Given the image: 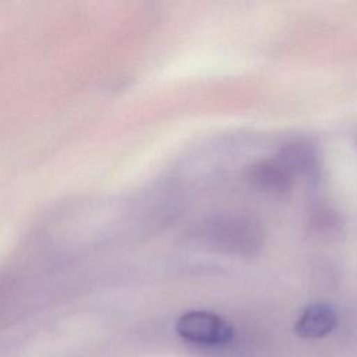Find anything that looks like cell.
<instances>
[{
    "mask_svg": "<svg viewBox=\"0 0 357 357\" xmlns=\"http://www.w3.org/2000/svg\"><path fill=\"white\" fill-rule=\"evenodd\" d=\"M208 234L218 248L238 255L254 254L261 247L264 236L259 222L237 212L216 216L209 225Z\"/></svg>",
    "mask_w": 357,
    "mask_h": 357,
    "instance_id": "6da1fadb",
    "label": "cell"
},
{
    "mask_svg": "<svg viewBox=\"0 0 357 357\" xmlns=\"http://www.w3.org/2000/svg\"><path fill=\"white\" fill-rule=\"evenodd\" d=\"M176 332L188 342L205 346L226 344L233 337L231 325L220 315L205 310L181 314L176 322Z\"/></svg>",
    "mask_w": 357,
    "mask_h": 357,
    "instance_id": "7a4b0ae2",
    "label": "cell"
},
{
    "mask_svg": "<svg viewBox=\"0 0 357 357\" xmlns=\"http://www.w3.org/2000/svg\"><path fill=\"white\" fill-rule=\"evenodd\" d=\"M337 325V314L331 304L307 305L294 324V332L303 339H319L329 335Z\"/></svg>",
    "mask_w": 357,
    "mask_h": 357,
    "instance_id": "3957f363",
    "label": "cell"
},
{
    "mask_svg": "<svg viewBox=\"0 0 357 357\" xmlns=\"http://www.w3.org/2000/svg\"><path fill=\"white\" fill-rule=\"evenodd\" d=\"M293 174L275 158L272 160H261L250 167L248 180L261 191L284 192L291 187Z\"/></svg>",
    "mask_w": 357,
    "mask_h": 357,
    "instance_id": "277c9868",
    "label": "cell"
},
{
    "mask_svg": "<svg viewBox=\"0 0 357 357\" xmlns=\"http://www.w3.org/2000/svg\"><path fill=\"white\" fill-rule=\"evenodd\" d=\"M276 159L293 174H308L317 169L318 155L312 145L307 142L294 141L286 144Z\"/></svg>",
    "mask_w": 357,
    "mask_h": 357,
    "instance_id": "5b68a950",
    "label": "cell"
}]
</instances>
